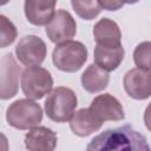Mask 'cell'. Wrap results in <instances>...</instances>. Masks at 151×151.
I'll return each mask as SVG.
<instances>
[{
  "mask_svg": "<svg viewBox=\"0 0 151 151\" xmlns=\"http://www.w3.org/2000/svg\"><path fill=\"white\" fill-rule=\"evenodd\" d=\"M81 85L90 93H97L103 91L110 80V76L106 71L97 66L96 64H91L81 74Z\"/></svg>",
  "mask_w": 151,
  "mask_h": 151,
  "instance_id": "16",
  "label": "cell"
},
{
  "mask_svg": "<svg viewBox=\"0 0 151 151\" xmlns=\"http://www.w3.org/2000/svg\"><path fill=\"white\" fill-rule=\"evenodd\" d=\"M6 119L14 129H33L41 123L42 110L39 104L31 99H19L8 106L6 111Z\"/></svg>",
  "mask_w": 151,
  "mask_h": 151,
  "instance_id": "4",
  "label": "cell"
},
{
  "mask_svg": "<svg viewBox=\"0 0 151 151\" xmlns=\"http://www.w3.org/2000/svg\"><path fill=\"white\" fill-rule=\"evenodd\" d=\"M144 123L149 131H151V103L146 106L144 111Z\"/></svg>",
  "mask_w": 151,
  "mask_h": 151,
  "instance_id": "21",
  "label": "cell"
},
{
  "mask_svg": "<svg viewBox=\"0 0 151 151\" xmlns=\"http://www.w3.org/2000/svg\"><path fill=\"white\" fill-rule=\"evenodd\" d=\"M125 51L123 46L104 47L97 45L94 48V64L106 72L114 71L123 61Z\"/></svg>",
  "mask_w": 151,
  "mask_h": 151,
  "instance_id": "15",
  "label": "cell"
},
{
  "mask_svg": "<svg viewBox=\"0 0 151 151\" xmlns=\"http://www.w3.org/2000/svg\"><path fill=\"white\" fill-rule=\"evenodd\" d=\"M93 37L99 46L104 47H118L122 46V33L116 21L103 18L93 26Z\"/></svg>",
  "mask_w": 151,
  "mask_h": 151,
  "instance_id": "13",
  "label": "cell"
},
{
  "mask_svg": "<svg viewBox=\"0 0 151 151\" xmlns=\"http://www.w3.org/2000/svg\"><path fill=\"white\" fill-rule=\"evenodd\" d=\"M45 32L50 40L54 44L70 41L77 33V24L73 17L65 9L55 12L51 22L46 26Z\"/></svg>",
  "mask_w": 151,
  "mask_h": 151,
  "instance_id": "7",
  "label": "cell"
},
{
  "mask_svg": "<svg viewBox=\"0 0 151 151\" xmlns=\"http://www.w3.org/2000/svg\"><path fill=\"white\" fill-rule=\"evenodd\" d=\"M133 60L138 68L151 70V41H143L137 45L133 52Z\"/></svg>",
  "mask_w": 151,
  "mask_h": 151,
  "instance_id": "18",
  "label": "cell"
},
{
  "mask_svg": "<svg viewBox=\"0 0 151 151\" xmlns=\"http://www.w3.org/2000/svg\"><path fill=\"white\" fill-rule=\"evenodd\" d=\"M55 1H25L24 9L27 20L35 26L48 25L55 14Z\"/></svg>",
  "mask_w": 151,
  "mask_h": 151,
  "instance_id": "12",
  "label": "cell"
},
{
  "mask_svg": "<svg viewBox=\"0 0 151 151\" xmlns=\"http://www.w3.org/2000/svg\"><path fill=\"white\" fill-rule=\"evenodd\" d=\"M124 88L129 97L143 100L151 96V72L142 68H132L124 76Z\"/></svg>",
  "mask_w": 151,
  "mask_h": 151,
  "instance_id": "8",
  "label": "cell"
},
{
  "mask_svg": "<svg viewBox=\"0 0 151 151\" xmlns=\"http://www.w3.org/2000/svg\"><path fill=\"white\" fill-rule=\"evenodd\" d=\"M57 134L46 126H35L25 136V146L28 151H54Z\"/></svg>",
  "mask_w": 151,
  "mask_h": 151,
  "instance_id": "11",
  "label": "cell"
},
{
  "mask_svg": "<svg viewBox=\"0 0 151 151\" xmlns=\"http://www.w3.org/2000/svg\"><path fill=\"white\" fill-rule=\"evenodd\" d=\"M85 151H151V147L145 136L130 125H123L96 136Z\"/></svg>",
  "mask_w": 151,
  "mask_h": 151,
  "instance_id": "1",
  "label": "cell"
},
{
  "mask_svg": "<svg viewBox=\"0 0 151 151\" xmlns=\"http://www.w3.org/2000/svg\"><path fill=\"white\" fill-rule=\"evenodd\" d=\"M77 105L78 100L76 93L68 87L58 86L48 93L45 100V111L51 120L65 123L71 120Z\"/></svg>",
  "mask_w": 151,
  "mask_h": 151,
  "instance_id": "2",
  "label": "cell"
},
{
  "mask_svg": "<svg viewBox=\"0 0 151 151\" xmlns=\"http://www.w3.org/2000/svg\"><path fill=\"white\" fill-rule=\"evenodd\" d=\"M0 46L6 47L11 45L17 38V28L5 15H0Z\"/></svg>",
  "mask_w": 151,
  "mask_h": 151,
  "instance_id": "19",
  "label": "cell"
},
{
  "mask_svg": "<svg viewBox=\"0 0 151 151\" xmlns=\"http://www.w3.org/2000/svg\"><path fill=\"white\" fill-rule=\"evenodd\" d=\"M99 5L101 8H105L107 11H117L123 6V2H119V1H99Z\"/></svg>",
  "mask_w": 151,
  "mask_h": 151,
  "instance_id": "20",
  "label": "cell"
},
{
  "mask_svg": "<svg viewBox=\"0 0 151 151\" xmlns=\"http://www.w3.org/2000/svg\"><path fill=\"white\" fill-rule=\"evenodd\" d=\"M46 45L44 40L37 35H25L15 47L18 60L27 66H40L46 57Z\"/></svg>",
  "mask_w": 151,
  "mask_h": 151,
  "instance_id": "6",
  "label": "cell"
},
{
  "mask_svg": "<svg viewBox=\"0 0 151 151\" xmlns=\"http://www.w3.org/2000/svg\"><path fill=\"white\" fill-rule=\"evenodd\" d=\"M74 12L84 20L94 19L103 9L99 1H71Z\"/></svg>",
  "mask_w": 151,
  "mask_h": 151,
  "instance_id": "17",
  "label": "cell"
},
{
  "mask_svg": "<svg viewBox=\"0 0 151 151\" xmlns=\"http://www.w3.org/2000/svg\"><path fill=\"white\" fill-rule=\"evenodd\" d=\"M90 109L101 123L106 120L119 122L125 117L122 104L110 93L97 96L91 101Z\"/></svg>",
  "mask_w": 151,
  "mask_h": 151,
  "instance_id": "9",
  "label": "cell"
},
{
  "mask_svg": "<svg viewBox=\"0 0 151 151\" xmlns=\"http://www.w3.org/2000/svg\"><path fill=\"white\" fill-rule=\"evenodd\" d=\"M20 72V66L11 53H7L1 58V99H9L17 94Z\"/></svg>",
  "mask_w": 151,
  "mask_h": 151,
  "instance_id": "10",
  "label": "cell"
},
{
  "mask_svg": "<svg viewBox=\"0 0 151 151\" xmlns=\"http://www.w3.org/2000/svg\"><path fill=\"white\" fill-rule=\"evenodd\" d=\"M87 60V48L80 41H65L55 46L52 53L54 66L67 73L77 72Z\"/></svg>",
  "mask_w": 151,
  "mask_h": 151,
  "instance_id": "3",
  "label": "cell"
},
{
  "mask_svg": "<svg viewBox=\"0 0 151 151\" xmlns=\"http://www.w3.org/2000/svg\"><path fill=\"white\" fill-rule=\"evenodd\" d=\"M52 76L44 67H26L21 73V88L27 99H41L52 91Z\"/></svg>",
  "mask_w": 151,
  "mask_h": 151,
  "instance_id": "5",
  "label": "cell"
},
{
  "mask_svg": "<svg viewBox=\"0 0 151 151\" xmlns=\"http://www.w3.org/2000/svg\"><path fill=\"white\" fill-rule=\"evenodd\" d=\"M103 123L96 117L90 107L80 109L72 116L70 120V127L74 134L79 137H86L101 127Z\"/></svg>",
  "mask_w": 151,
  "mask_h": 151,
  "instance_id": "14",
  "label": "cell"
}]
</instances>
